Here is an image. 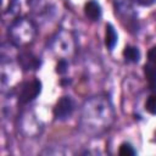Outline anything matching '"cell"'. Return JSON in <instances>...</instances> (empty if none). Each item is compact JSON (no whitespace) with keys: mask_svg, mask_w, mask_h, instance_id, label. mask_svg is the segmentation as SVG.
Instances as JSON below:
<instances>
[{"mask_svg":"<svg viewBox=\"0 0 156 156\" xmlns=\"http://www.w3.org/2000/svg\"><path fill=\"white\" fill-rule=\"evenodd\" d=\"M40 90H41V83L38 79L29 80V82H27V83H24L22 85L20 95H18V99H20V101L22 104L29 102V101L34 100L39 95Z\"/></svg>","mask_w":156,"mask_h":156,"instance_id":"1","label":"cell"},{"mask_svg":"<svg viewBox=\"0 0 156 156\" xmlns=\"http://www.w3.org/2000/svg\"><path fill=\"white\" fill-rule=\"evenodd\" d=\"M72 111H73V104L68 96L61 98L54 107V115L58 119H66L68 116H71Z\"/></svg>","mask_w":156,"mask_h":156,"instance_id":"2","label":"cell"},{"mask_svg":"<svg viewBox=\"0 0 156 156\" xmlns=\"http://www.w3.org/2000/svg\"><path fill=\"white\" fill-rule=\"evenodd\" d=\"M18 62L24 69H37L40 66V60L29 52H24L18 57Z\"/></svg>","mask_w":156,"mask_h":156,"instance_id":"3","label":"cell"},{"mask_svg":"<svg viewBox=\"0 0 156 156\" xmlns=\"http://www.w3.org/2000/svg\"><path fill=\"white\" fill-rule=\"evenodd\" d=\"M84 12H85V16H87L88 18H90L91 21H96V20H99L100 16H101V7H100V5H99L96 1L90 0V1H88V2L85 4V6H84Z\"/></svg>","mask_w":156,"mask_h":156,"instance_id":"4","label":"cell"},{"mask_svg":"<svg viewBox=\"0 0 156 156\" xmlns=\"http://www.w3.org/2000/svg\"><path fill=\"white\" fill-rule=\"evenodd\" d=\"M144 73L146 76V79H147L150 87L152 89H155V87H156V62L147 61V63H145V66H144Z\"/></svg>","mask_w":156,"mask_h":156,"instance_id":"5","label":"cell"},{"mask_svg":"<svg viewBox=\"0 0 156 156\" xmlns=\"http://www.w3.org/2000/svg\"><path fill=\"white\" fill-rule=\"evenodd\" d=\"M117 43V33L112 24H106V32H105V44L108 49H113V46Z\"/></svg>","mask_w":156,"mask_h":156,"instance_id":"6","label":"cell"},{"mask_svg":"<svg viewBox=\"0 0 156 156\" xmlns=\"http://www.w3.org/2000/svg\"><path fill=\"white\" fill-rule=\"evenodd\" d=\"M123 56L126 57L127 61H130V62H138L139 58H140V51L138 48L135 46H126L124 50H123Z\"/></svg>","mask_w":156,"mask_h":156,"instance_id":"7","label":"cell"},{"mask_svg":"<svg viewBox=\"0 0 156 156\" xmlns=\"http://www.w3.org/2000/svg\"><path fill=\"white\" fill-rule=\"evenodd\" d=\"M145 110L151 115H156V93L151 94L147 98L145 102Z\"/></svg>","mask_w":156,"mask_h":156,"instance_id":"8","label":"cell"},{"mask_svg":"<svg viewBox=\"0 0 156 156\" xmlns=\"http://www.w3.org/2000/svg\"><path fill=\"white\" fill-rule=\"evenodd\" d=\"M119 155H122V156H128V155H135V150L133 149V146L130 145V144H128V143H123L121 146H119Z\"/></svg>","mask_w":156,"mask_h":156,"instance_id":"9","label":"cell"},{"mask_svg":"<svg viewBox=\"0 0 156 156\" xmlns=\"http://www.w3.org/2000/svg\"><path fill=\"white\" fill-rule=\"evenodd\" d=\"M66 71H67V62L63 61V60L58 61V63H57V66H56V72L60 73V74H63Z\"/></svg>","mask_w":156,"mask_h":156,"instance_id":"10","label":"cell"},{"mask_svg":"<svg viewBox=\"0 0 156 156\" xmlns=\"http://www.w3.org/2000/svg\"><path fill=\"white\" fill-rule=\"evenodd\" d=\"M147 61L156 62V46H152L147 52Z\"/></svg>","mask_w":156,"mask_h":156,"instance_id":"11","label":"cell"},{"mask_svg":"<svg viewBox=\"0 0 156 156\" xmlns=\"http://www.w3.org/2000/svg\"><path fill=\"white\" fill-rule=\"evenodd\" d=\"M133 1H135L136 4H139L141 6H150L156 2V0H133Z\"/></svg>","mask_w":156,"mask_h":156,"instance_id":"12","label":"cell"}]
</instances>
